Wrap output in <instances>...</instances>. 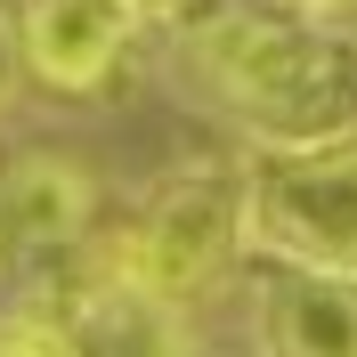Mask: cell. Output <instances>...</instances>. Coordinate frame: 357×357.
I'll use <instances>...</instances> for the list:
<instances>
[{
    "label": "cell",
    "instance_id": "1",
    "mask_svg": "<svg viewBox=\"0 0 357 357\" xmlns=\"http://www.w3.org/2000/svg\"><path fill=\"white\" fill-rule=\"evenodd\" d=\"M195 89L252 155H317L357 138V33L244 0L178 41Z\"/></svg>",
    "mask_w": 357,
    "mask_h": 357
},
{
    "label": "cell",
    "instance_id": "2",
    "mask_svg": "<svg viewBox=\"0 0 357 357\" xmlns=\"http://www.w3.org/2000/svg\"><path fill=\"white\" fill-rule=\"evenodd\" d=\"M106 252L138 284H155L162 301H195L244 252V162H178V171H162L138 195V211L122 220V236H106Z\"/></svg>",
    "mask_w": 357,
    "mask_h": 357
},
{
    "label": "cell",
    "instance_id": "3",
    "mask_svg": "<svg viewBox=\"0 0 357 357\" xmlns=\"http://www.w3.org/2000/svg\"><path fill=\"white\" fill-rule=\"evenodd\" d=\"M244 252L268 268L357 276V138L244 162Z\"/></svg>",
    "mask_w": 357,
    "mask_h": 357
},
{
    "label": "cell",
    "instance_id": "4",
    "mask_svg": "<svg viewBox=\"0 0 357 357\" xmlns=\"http://www.w3.org/2000/svg\"><path fill=\"white\" fill-rule=\"evenodd\" d=\"M33 292H49V309L66 325L73 357H195V341H187V301H162L155 284H138L98 236H89L66 268H49Z\"/></svg>",
    "mask_w": 357,
    "mask_h": 357
},
{
    "label": "cell",
    "instance_id": "5",
    "mask_svg": "<svg viewBox=\"0 0 357 357\" xmlns=\"http://www.w3.org/2000/svg\"><path fill=\"white\" fill-rule=\"evenodd\" d=\"M89 236H98V178L73 155L24 146V155L0 162V252H8V268L49 276Z\"/></svg>",
    "mask_w": 357,
    "mask_h": 357
},
{
    "label": "cell",
    "instance_id": "6",
    "mask_svg": "<svg viewBox=\"0 0 357 357\" xmlns=\"http://www.w3.org/2000/svg\"><path fill=\"white\" fill-rule=\"evenodd\" d=\"M17 49L24 82L57 98H98L138 49L130 0H17Z\"/></svg>",
    "mask_w": 357,
    "mask_h": 357
},
{
    "label": "cell",
    "instance_id": "7",
    "mask_svg": "<svg viewBox=\"0 0 357 357\" xmlns=\"http://www.w3.org/2000/svg\"><path fill=\"white\" fill-rule=\"evenodd\" d=\"M252 357H357V276L268 268L252 284Z\"/></svg>",
    "mask_w": 357,
    "mask_h": 357
},
{
    "label": "cell",
    "instance_id": "8",
    "mask_svg": "<svg viewBox=\"0 0 357 357\" xmlns=\"http://www.w3.org/2000/svg\"><path fill=\"white\" fill-rule=\"evenodd\" d=\"M0 357H73L66 325L49 309V292H17V301L0 309Z\"/></svg>",
    "mask_w": 357,
    "mask_h": 357
},
{
    "label": "cell",
    "instance_id": "9",
    "mask_svg": "<svg viewBox=\"0 0 357 357\" xmlns=\"http://www.w3.org/2000/svg\"><path fill=\"white\" fill-rule=\"evenodd\" d=\"M24 89V49H17V17L0 8V106Z\"/></svg>",
    "mask_w": 357,
    "mask_h": 357
},
{
    "label": "cell",
    "instance_id": "10",
    "mask_svg": "<svg viewBox=\"0 0 357 357\" xmlns=\"http://www.w3.org/2000/svg\"><path fill=\"white\" fill-rule=\"evenodd\" d=\"M276 8H292V17H317V24H349V33H357V0H276Z\"/></svg>",
    "mask_w": 357,
    "mask_h": 357
},
{
    "label": "cell",
    "instance_id": "11",
    "mask_svg": "<svg viewBox=\"0 0 357 357\" xmlns=\"http://www.w3.org/2000/svg\"><path fill=\"white\" fill-rule=\"evenodd\" d=\"M0 276H8V252H0Z\"/></svg>",
    "mask_w": 357,
    "mask_h": 357
}]
</instances>
